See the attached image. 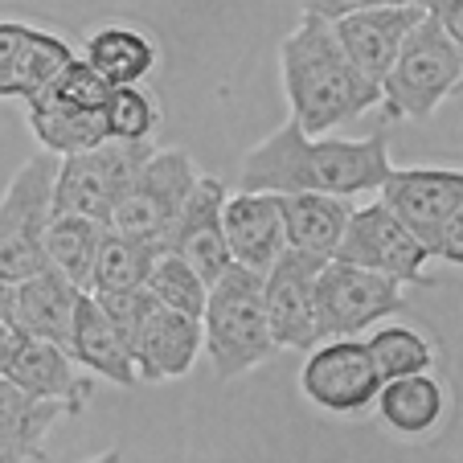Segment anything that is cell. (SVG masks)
<instances>
[{
  "label": "cell",
  "instance_id": "cell-1",
  "mask_svg": "<svg viewBox=\"0 0 463 463\" xmlns=\"http://www.w3.org/2000/svg\"><path fill=\"white\" fill-rule=\"evenodd\" d=\"M390 168L385 131H373L365 140H336V136H307L296 119H288L242 156L238 184L262 193L361 197L382 189Z\"/></svg>",
  "mask_w": 463,
  "mask_h": 463
},
{
  "label": "cell",
  "instance_id": "cell-2",
  "mask_svg": "<svg viewBox=\"0 0 463 463\" xmlns=\"http://www.w3.org/2000/svg\"><path fill=\"white\" fill-rule=\"evenodd\" d=\"M283 90L291 103V119L307 136H328L333 128L373 111L382 103V87L369 82L336 42L333 21L307 17L279 45Z\"/></svg>",
  "mask_w": 463,
  "mask_h": 463
},
{
  "label": "cell",
  "instance_id": "cell-3",
  "mask_svg": "<svg viewBox=\"0 0 463 463\" xmlns=\"http://www.w3.org/2000/svg\"><path fill=\"white\" fill-rule=\"evenodd\" d=\"M202 333H205L202 349L210 353V365L222 382L250 373L254 365H262L279 349L271 336V324H267V307H262L259 271H250L242 262H230L226 271L210 283Z\"/></svg>",
  "mask_w": 463,
  "mask_h": 463
},
{
  "label": "cell",
  "instance_id": "cell-4",
  "mask_svg": "<svg viewBox=\"0 0 463 463\" xmlns=\"http://www.w3.org/2000/svg\"><path fill=\"white\" fill-rule=\"evenodd\" d=\"M463 87V45L447 37L430 13L406 33L402 50L382 79L385 119H430L451 90Z\"/></svg>",
  "mask_w": 463,
  "mask_h": 463
},
{
  "label": "cell",
  "instance_id": "cell-5",
  "mask_svg": "<svg viewBox=\"0 0 463 463\" xmlns=\"http://www.w3.org/2000/svg\"><path fill=\"white\" fill-rule=\"evenodd\" d=\"M53 176H58V156L37 152L13 173L0 197V275L9 283H21L50 267L45 226L53 218Z\"/></svg>",
  "mask_w": 463,
  "mask_h": 463
},
{
  "label": "cell",
  "instance_id": "cell-6",
  "mask_svg": "<svg viewBox=\"0 0 463 463\" xmlns=\"http://www.w3.org/2000/svg\"><path fill=\"white\" fill-rule=\"evenodd\" d=\"M148 156H152V140H140V144L103 140L99 148L58 156L53 213H79V218H95L107 226Z\"/></svg>",
  "mask_w": 463,
  "mask_h": 463
},
{
  "label": "cell",
  "instance_id": "cell-7",
  "mask_svg": "<svg viewBox=\"0 0 463 463\" xmlns=\"http://www.w3.org/2000/svg\"><path fill=\"white\" fill-rule=\"evenodd\" d=\"M197 176L202 173H197V165H193V156L184 148H152V156L144 160L140 176L123 193L119 210L111 213L107 226L165 250V238L173 230L176 213L189 202Z\"/></svg>",
  "mask_w": 463,
  "mask_h": 463
},
{
  "label": "cell",
  "instance_id": "cell-8",
  "mask_svg": "<svg viewBox=\"0 0 463 463\" xmlns=\"http://www.w3.org/2000/svg\"><path fill=\"white\" fill-rule=\"evenodd\" d=\"M406 307L402 283L365 271L357 262L328 259L316 275V328L324 336H361Z\"/></svg>",
  "mask_w": 463,
  "mask_h": 463
},
{
  "label": "cell",
  "instance_id": "cell-9",
  "mask_svg": "<svg viewBox=\"0 0 463 463\" xmlns=\"http://www.w3.org/2000/svg\"><path fill=\"white\" fill-rule=\"evenodd\" d=\"M333 259L357 262L365 271H377V275H385V279H398L402 288L406 283H411V288L430 283V275H427L430 250L402 226V218H393V210L382 202V197L349 213V226H345V238H341Z\"/></svg>",
  "mask_w": 463,
  "mask_h": 463
},
{
  "label": "cell",
  "instance_id": "cell-10",
  "mask_svg": "<svg viewBox=\"0 0 463 463\" xmlns=\"http://www.w3.org/2000/svg\"><path fill=\"white\" fill-rule=\"evenodd\" d=\"M299 390L307 402L328 414H361L373 406L382 373L361 336H324L307 349Z\"/></svg>",
  "mask_w": 463,
  "mask_h": 463
},
{
  "label": "cell",
  "instance_id": "cell-11",
  "mask_svg": "<svg viewBox=\"0 0 463 463\" xmlns=\"http://www.w3.org/2000/svg\"><path fill=\"white\" fill-rule=\"evenodd\" d=\"M324 254L307 250H283L279 259L262 275V307H267V324L279 349L307 353L320 341L316 328V275L324 267Z\"/></svg>",
  "mask_w": 463,
  "mask_h": 463
},
{
  "label": "cell",
  "instance_id": "cell-12",
  "mask_svg": "<svg viewBox=\"0 0 463 463\" xmlns=\"http://www.w3.org/2000/svg\"><path fill=\"white\" fill-rule=\"evenodd\" d=\"M377 193L393 210V218H402V226L435 254L447 218L463 202V173L459 168H390Z\"/></svg>",
  "mask_w": 463,
  "mask_h": 463
},
{
  "label": "cell",
  "instance_id": "cell-13",
  "mask_svg": "<svg viewBox=\"0 0 463 463\" xmlns=\"http://www.w3.org/2000/svg\"><path fill=\"white\" fill-rule=\"evenodd\" d=\"M226 184L218 176H197L184 210L176 213L173 230L165 238V250L181 254L193 271L202 275L205 283H213L230 262V242H226V226H222V205H226Z\"/></svg>",
  "mask_w": 463,
  "mask_h": 463
},
{
  "label": "cell",
  "instance_id": "cell-14",
  "mask_svg": "<svg viewBox=\"0 0 463 463\" xmlns=\"http://www.w3.org/2000/svg\"><path fill=\"white\" fill-rule=\"evenodd\" d=\"M202 345H205V333L197 316H184L176 307L156 304L144 316L140 328L131 333L128 349L140 382H176V377H184L197 365Z\"/></svg>",
  "mask_w": 463,
  "mask_h": 463
},
{
  "label": "cell",
  "instance_id": "cell-15",
  "mask_svg": "<svg viewBox=\"0 0 463 463\" xmlns=\"http://www.w3.org/2000/svg\"><path fill=\"white\" fill-rule=\"evenodd\" d=\"M422 13H427V5H377V9H361V13L333 21V29L353 66L369 82L382 87V79L390 74L393 58L402 50L406 33L422 21Z\"/></svg>",
  "mask_w": 463,
  "mask_h": 463
},
{
  "label": "cell",
  "instance_id": "cell-16",
  "mask_svg": "<svg viewBox=\"0 0 463 463\" xmlns=\"http://www.w3.org/2000/svg\"><path fill=\"white\" fill-rule=\"evenodd\" d=\"M5 377L17 382L21 390H29L33 398H50V402H66V411L82 414L90 402V377H79V361L71 357L66 345L53 341H37V336H21L9 353V365H5Z\"/></svg>",
  "mask_w": 463,
  "mask_h": 463
},
{
  "label": "cell",
  "instance_id": "cell-17",
  "mask_svg": "<svg viewBox=\"0 0 463 463\" xmlns=\"http://www.w3.org/2000/svg\"><path fill=\"white\" fill-rule=\"evenodd\" d=\"M222 226H226L230 259L259 275H267V267L288 250L279 193L238 189L234 197H226V205H222Z\"/></svg>",
  "mask_w": 463,
  "mask_h": 463
},
{
  "label": "cell",
  "instance_id": "cell-18",
  "mask_svg": "<svg viewBox=\"0 0 463 463\" xmlns=\"http://www.w3.org/2000/svg\"><path fill=\"white\" fill-rule=\"evenodd\" d=\"M82 291L87 288L71 283L58 267H45V271L13 283V316H9V324L17 328L21 336L71 345V328H74V312H79Z\"/></svg>",
  "mask_w": 463,
  "mask_h": 463
},
{
  "label": "cell",
  "instance_id": "cell-19",
  "mask_svg": "<svg viewBox=\"0 0 463 463\" xmlns=\"http://www.w3.org/2000/svg\"><path fill=\"white\" fill-rule=\"evenodd\" d=\"M66 349H71V357L79 361L90 377H99V382H111V385H119V390H131V385L140 382L128 341H123L119 328L107 320V312L99 307V299L90 296V291H82V299H79L71 345H66Z\"/></svg>",
  "mask_w": 463,
  "mask_h": 463
},
{
  "label": "cell",
  "instance_id": "cell-20",
  "mask_svg": "<svg viewBox=\"0 0 463 463\" xmlns=\"http://www.w3.org/2000/svg\"><path fill=\"white\" fill-rule=\"evenodd\" d=\"M58 419H71L66 402L33 398L29 390H21L17 382L0 373V459L5 463L45 459V435Z\"/></svg>",
  "mask_w": 463,
  "mask_h": 463
},
{
  "label": "cell",
  "instance_id": "cell-21",
  "mask_svg": "<svg viewBox=\"0 0 463 463\" xmlns=\"http://www.w3.org/2000/svg\"><path fill=\"white\" fill-rule=\"evenodd\" d=\"M279 210L291 250L333 259L345 238V226H349L353 205L349 197H333V193H279Z\"/></svg>",
  "mask_w": 463,
  "mask_h": 463
},
{
  "label": "cell",
  "instance_id": "cell-22",
  "mask_svg": "<svg viewBox=\"0 0 463 463\" xmlns=\"http://www.w3.org/2000/svg\"><path fill=\"white\" fill-rule=\"evenodd\" d=\"M373 406L393 435L422 439L447 419V390L439 377H430V369L411 377H390L382 382Z\"/></svg>",
  "mask_w": 463,
  "mask_h": 463
},
{
  "label": "cell",
  "instance_id": "cell-23",
  "mask_svg": "<svg viewBox=\"0 0 463 463\" xmlns=\"http://www.w3.org/2000/svg\"><path fill=\"white\" fill-rule=\"evenodd\" d=\"M29 131L42 140L45 152L53 156H74V152H87V148H99L107 136V119L103 111H90V107H71V103H58L50 95H37L29 99Z\"/></svg>",
  "mask_w": 463,
  "mask_h": 463
},
{
  "label": "cell",
  "instance_id": "cell-24",
  "mask_svg": "<svg viewBox=\"0 0 463 463\" xmlns=\"http://www.w3.org/2000/svg\"><path fill=\"white\" fill-rule=\"evenodd\" d=\"M82 58L95 66V74L107 87H136L156 66V50H152L148 37L140 29H123V25H107L99 33H90Z\"/></svg>",
  "mask_w": 463,
  "mask_h": 463
},
{
  "label": "cell",
  "instance_id": "cell-25",
  "mask_svg": "<svg viewBox=\"0 0 463 463\" xmlns=\"http://www.w3.org/2000/svg\"><path fill=\"white\" fill-rule=\"evenodd\" d=\"M103 238V222L79 218V213H53L45 226V259L79 288H90V267Z\"/></svg>",
  "mask_w": 463,
  "mask_h": 463
},
{
  "label": "cell",
  "instance_id": "cell-26",
  "mask_svg": "<svg viewBox=\"0 0 463 463\" xmlns=\"http://www.w3.org/2000/svg\"><path fill=\"white\" fill-rule=\"evenodd\" d=\"M160 246L140 242V238H128L119 230L103 226L95 250V267H90V288L87 291H119V288H140L148 279L152 262H156Z\"/></svg>",
  "mask_w": 463,
  "mask_h": 463
},
{
  "label": "cell",
  "instance_id": "cell-27",
  "mask_svg": "<svg viewBox=\"0 0 463 463\" xmlns=\"http://www.w3.org/2000/svg\"><path fill=\"white\" fill-rule=\"evenodd\" d=\"M71 58H74V50L66 45V37L45 33V29H29L25 45H21V53H17V66H13L9 99L29 103L33 95H42V90L71 66Z\"/></svg>",
  "mask_w": 463,
  "mask_h": 463
},
{
  "label": "cell",
  "instance_id": "cell-28",
  "mask_svg": "<svg viewBox=\"0 0 463 463\" xmlns=\"http://www.w3.org/2000/svg\"><path fill=\"white\" fill-rule=\"evenodd\" d=\"M369 357H373L382 382L390 377H411V373H427L435 365V349L430 341L419 333V328H406V324H385V328H373L365 341Z\"/></svg>",
  "mask_w": 463,
  "mask_h": 463
},
{
  "label": "cell",
  "instance_id": "cell-29",
  "mask_svg": "<svg viewBox=\"0 0 463 463\" xmlns=\"http://www.w3.org/2000/svg\"><path fill=\"white\" fill-rule=\"evenodd\" d=\"M144 288H148L165 307H176V312L197 316V320H202L205 296H210V283H205L202 275L193 271L189 262H184L181 254H173V250H160L156 254V262H152V271H148V279H144Z\"/></svg>",
  "mask_w": 463,
  "mask_h": 463
},
{
  "label": "cell",
  "instance_id": "cell-30",
  "mask_svg": "<svg viewBox=\"0 0 463 463\" xmlns=\"http://www.w3.org/2000/svg\"><path fill=\"white\" fill-rule=\"evenodd\" d=\"M103 119H107V136L111 140L140 144V140H152L156 107H152V95L140 90V82L136 87H111V95L103 103Z\"/></svg>",
  "mask_w": 463,
  "mask_h": 463
},
{
  "label": "cell",
  "instance_id": "cell-31",
  "mask_svg": "<svg viewBox=\"0 0 463 463\" xmlns=\"http://www.w3.org/2000/svg\"><path fill=\"white\" fill-rule=\"evenodd\" d=\"M90 296L99 299V307H103L107 320L119 328L123 341H131V333L144 324V316L160 304V299L152 296L144 283H140V288H119V291H90Z\"/></svg>",
  "mask_w": 463,
  "mask_h": 463
},
{
  "label": "cell",
  "instance_id": "cell-32",
  "mask_svg": "<svg viewBox=\"0 0 463 463\" xmlns=\"http://www.w3.org/2000/svg\"><path fill=\"white\" fill-rule=\"evenodd\" d=\"M29 29H33V25H21V21H0V99H9L13 66H17V53H21V45H25Z\"/></svg>",
  "mask_w": 463,
  "mask_h": 463
},
{
  "label": "cell",
  "instance_id": "cell-33",
  "mask_svg": "<svg viewBox=\"0 0 463 463\" xmlns=\"http://www.w3.org/2000/svg\"><path fill=\"white\" fill-rule=\"evenodd\" d=\"M307 17H320V21H341L349 13L361 9H377V5H422V0H299Z\"/></svg>",
  "mask_w": 463,
  "mask_h": 463
},
{
  "label": "cell",
  "instance_id": "cell-34",
  "mask_svg": "<svg viewBox=\"0 0 463 463\" xmlns=\"http://www.w3.org/2000/svg\"><path fill=\"white\" fill-rule=\"evenodd\" d=\"M430 259H443V262L463 267V202L455 205V213L447 218V226H443V234H439L435 254H430Z\"/></svg>",
  "mask_w": 463,
  "mask_h": 463
},
{
  "label": "cell",
  "instance_id": "cell-35",
  "mask_svg": "<svg viewBox=\"0 0 463 463\" xmlns=\"http://www.w3.org/2000/svg\"><path fill=\"white\" fill-rule=\"evenodd\" d=\"M427 13L447 29V37H451V42L463 45V0H430Z\"/></svg>",
  "mask_w": 463,
  "mask_h": 463
},
{
  "label": "cell",
  "instance_id": "cell-36",
  "mask_svg": "<svg viewBox=\"0 0 463 463\" xmlns=\"http://www.w3.org/2000/svg\"><path fill=\"white\" fill-rule=\"evenodd\" d=\"M13 345H17V328H13L9 320H0V373H5V365H9Z\"/></svg>",
  "mask_w": 463,
  "mask_h": 463
},
{
  "label": "cell",
  "instance_id": "cell-37",
  "mask_svg": "<svg viewBox=\"0 0 463 463\" xmlns=\"http://www.w3.org/2000/svg\"><path fill=\"white\" fill-rule=\"evenodd\" d=\"M13 316V283L0 275V320H9Z\"/></svg>",
  "mask_w": 463,
  "mask_h": 463
},
{
  "label": "cell",
  "instance_id": "cell-38",
  "mask_svg": "<svg viewBox=\"0 0 463 463\" xmlns=\"http://www.w3.org/2000/svg\"><path fill=\"white\" fill-rule=\"evenodd\" d=\"M422 5H430V0H422Z\"/></svg>",
  "mask_w": 463,
  "mask_h": 463
}]
</instances>
